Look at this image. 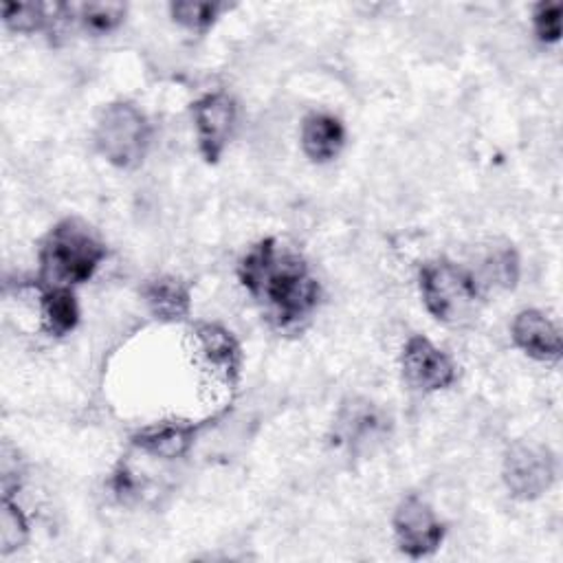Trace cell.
I'll use <instances>...</instances> for the list:
<instances>
[{
    "mask_svg": "<svg viewBox=\"0 0 563 563\" xmlns=\"http://www.w3.org/2000/svg\"><path fill=\"white\" fill-rule=\"evenodd\" d=\"M29 537V526L22 510L4 495L0 510V552L11 554L22 548Z\"/></svg>",
    "mask_w": 563,
    "mask_h": 563,
    "instance_id": "obj_19",
    "label": "cell"
},
{
    "mask_svg": "<svg viewBox=\"0 0 563 563\" xmlns=\"http://www.w3.org/2000/svg\"><path fill=\"white\" fill-rule=\"evenodd\" d=\"M222 11L218 2H172L169 13L172 18L189 31L205 33Z\"/></svg>",
    "mask_w": 563,
    "mask_h": 563,
    "instance_id": "obj_20",
    "label": "cell"
},
{
    "mask_svg": "<svg viewBox=\"0 0 563 563\" xmlns=\"http://www.w3.org/2000/svg\"><path fill=\"white\" fill-rule=\"evenodd\" d=\"M387 422V416L374 402L354 398L341 407L334 433L336 440L350 451H361L372 442L385 438L389 427Z\"/></svg>",
    "mask_w": 563,
    "mask_h": 563,
    "instance_id": "obj_9",
    "label": "cell"
},
{
    "mask_svg": "<svg viewBox=\"0 0 563 563\" xmlns=\"http://www.w3.org/2000/svg\"><path fill=\"white\" fill-rule=\"evenodd\" d=\"M198 145L207 163H216L233 132L235 123V103L224 92H211L200 97L191 106Z\"/></svg>",
    "mask_w": 563,
    "mask_h": 563,
    "instance_id": "obj_7",
    "label": "cell"
},
{
    "mask_svg": "<svg viewBox=\"0 0 563 563\" xmlns=\"http://www.w3.org/2000/svg\"><path fill=\"white\" fill-rule=\"evenodd\" d=\"M150 312L161 321H183L191 308L189 286L178 277H156L143 286Z\"/></svg>",
    "mask_w": 563,
    "mask_h": 563,
    "instance_id": "obj_12",
    "label": "cell"
},
{
    "mask_svg": "<svg viewBox=\"0 0 563 563\" xmlns=\"http://www.w3.org/2000/svg\"><path fill=\"white\" fill-rule=\"evenodd\" d=\"M512 341L528 356L537 361H559L561 358V332L556 323L541 310H521L512 321Z\"/></svg>",
    "mask_w": 563,
    "mask_h": 563,
    "instance_id": "obj_10",
    "label": "cell"
},
{
    "mask_svg": "<svg viewBox=\"0 0 563 563\" xmlns=\"http://www.w3.org/2000/svg\"><path fill=\"white\" fill-rule=\"evenodd\" d=\"M196 336L202 345V352L213 365H220L227 374L238 372L240 363V347L238 341L218 323H200L196 328Z\"/></svg>",
    "mask_w": 563,
    "mask_h": 563,
    "instance_id": "obj_16",
    "label": "cell"
},
{
    "mask_svg": "<svg viewBox=\"0 0 563 563\" xmlns=\"http://www.w3.org/2000/svg\"><path fill=\"white\" fill-rule=\"evenodd\" d=\"M42 312L46 330L57 336L70 332L79 321V308L70 288L46 286L42 292Z\"/></svg>",
    "mask_w": 563,
    "mask_h": 563,
    "instance_id": "obj_15",
    "label": "cell"
},
{
    "mask_svg": "<svg viewBox=\"0 0 563 563\" xmlns=\"http://www.w3.org/2000/svg\"><path fill=\"white\" fill-rule=\"evenodd\" d=\"M561 11L563 7L559 2H539L532 13L534 33L541 42H559L561 37Z\"/></svg>",
    "mask_w": 563,
    "mask_h": 563,
    "instance_id": "obj_21",
    "label": "cell"
},
{
    "mask_svg": "<svg viewBox=\"0 0 563 563\" xmlns=\"http://www.w3.org/2000/svg\"><path fill=\"white\" fill-rule=\"evenodd\" d=\"M66 18H75L84 31L92 35H106L114 31L125 18V4L121 2H77L62 4Z\"/></svg>",
    "mask_w": 563,
    "mask_h": 563,
    "instance_id": "obj_14",
    "label": "cell"
},
{
    "mask_svg": "<svg viewBox=\"0 0 563 563\" xmlns=\"http://www.w3.org/2000/svg\"><path fill=\"white\" fill-rule=\"evenodd\" d=\"M97 152L121 169L136 167L150 143V123L145 114L130 101L106 106L95 125Z\"/></svg>",
    "mask_w": 563,
    "mask_h": 563,
    "instance_id": "obj_4",
    "label": "cell"
},
{
    "mask_svg": "<svg viewBox=\"0 0 563 563\" xmlns=\"http://www.w3.org/2000/svg\"><path fill=\"white\" fill-rule=\"evenodd\" d=\"M504 482L512 497L537 499L554 482V457L545 446L519 442L504 460Z\"/></svg>",
    "mask_w": 563,
    "mask_h": 563,
    "instance_id": "obj_5",
    "label": "cell"
},
{
    "mask_svg": "<svg viewBox=\"0 0 563 563\" xmlns=\"http://www.w3.org/2000/svg\"><path fill=\"white\" fill-rule=\"evenodd\" d=\"M394 532L405 554L420 559L435 552L444 539V526L427 501L409 495L394 512Z\"/></svg>",
    "mask_w": 563,
    "mask_h": 563,
    "instance_id": "obj_6",
    "label": "cell"
},
{
    "mask_svg": "<svg viewBox=\"0 0 563 563\" xmlns=\"http://www.w3.org/2000/svg\"><path fill=\"white\" fill-rule=\"evenodd\" d=\"M103 257L106 246L86 222L62 220L48 231L40 249L42 282L57 288L88 282Z\"/></svg>",
    "mask_w": 563,
    "mask_h": 563,
    "instance_id": "obj_2",
    "label": "cell"
},
{
    "mask_svg": "<svg viewBox=\"0 0 563 563\" xmlns=\"http://www.w3.org/2000/svg\"><path fill=\"white\" fill-rule=\"evenodd\" d=\"M242 286L279 328L299 325L319 301V284L301 255L279 246L275 238L260 240L240 262Z\"/></svg>",
    "mask_w": 563,
    "mask_h": 563,
    "instance_id": "obj_1",
    "label": "cell"
},
{
    "mask_svg": "<svg viewBox=\"0 0 563 563\" xmlns=\"http://www.w3.org/2000/svg\"><path fill=\"white\" fill-rule=\"evenodd\" d=\"M345 143L341 121L325 112H312L301 125V147L312 163H328L339 156Z\"/></svg>",
    "mask_w": 563,
    "mask_h": 563,
    "instance_id": "obj_11",
    "label": "cell"
},
{
    "mask_svg": "<svg viewBox=\"0 0 563 563\" xmlns=\"http://www.w3.org/2000/svg\"><path fill=\"white\" fill-rule=\"evenodd\" d=\"M482 277L497 288H512L519 277V260L510 244L490 246L482 260Z\"/></svg>",
    "mask_w": 563,
    "mask_h": 563,
    "instance_id": "obj_18",
    "label": "cell"
},
{
    "mask_svg": "<svg viewBox=\"0 0 563 563\" xmlns=\"http://www.w3.org/2000/svg\"><path fill=\"white\" fill-rule=\"evenodd\" d=\"M62 4L44 2H2V20L11 31L33 33L59 18Z\"/></svg>",
    "mask_w": 563,
    "mask_h": 563,
    "instance_id": "obj_17",
    "label": "cell"
},
{
    "mask_svg": "<svg viewBox=\"0 0 563 563\" xmlns=\"http://www.w3.org/2000/svg\"><path fill=\"white\" fill-rule=\"evenodd\" d=\"M402 374L405 380L420 391H438L455 380V367L451 358L438 350L429 339L416 334L402 347Z\"/></svg>",
    "mask_w": 563,
    "mask_h": 563,
    "instance_id": "obj_8",
    "label": "cell"
},
{
    "mask_svg": "<svg viewBox=\"0 0 563 563\" xmlns=\"http://www.w3.org/2000/svg\"><path fill=\"white\" fill-rule=\"evenodd\" d=\"M420 292L427 310L442 323L464 325L479 312V282L449 260H433L420 268Z\"/></svg>",
    "mask_w": 563,
    "mask_h": 563,
    "instance_id": "obj_3",
    "label": "cell"
},
{
    "mask_svg": "<svg viewBox=\"0 0 563 563\" xmlns=\"http://www.w3.org/2000/svg\"><path fill=\"white\" fill-rule=\"evenodd\" d=\"M196 435V427L191 424H183V422H161V424H152L141 429L132 442L156 457L163 460H174L180 457L183 453H187V449L191 446Z\"/></svg>",
    "mask_w": 563,
    "mask_h": 563,
    "instance_id": "obj_13",
    "label": "cell"
}]
</instances>
